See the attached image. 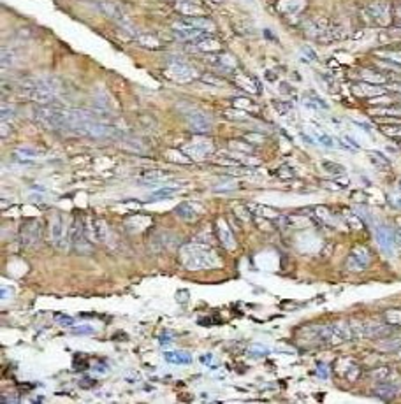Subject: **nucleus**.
<instances>
[{
	"label": "nucleus",
	"instance_id": "1",
	"mask_svg": "<svg viewBox=\"0 0 401 404\" xmlns=\"http://www.w3.org/2000/svg\"><path fill=\"white\" fill-rule=\"evenodd\" d=\"M180 260L190 271H199V269H209V267L218 266V257L215 255L209 246L200 245V243H189L180 250Z\"/></svg>",
	"mask_w": 401,
	"mask_h": 404
},
{
	"label": "nucleus",
	"instance_id": "2",
	"mask_svg": "<svg viewBox=\"0 0 401 404\" xmlns=\"http://www.w3.org/2000/svg\"><path fill=\"white\" fill-rule=\"evenodd\" d=\"M33 118L42 127L51 130H65L67 125V109L60 106H37L33 109Z\"/></svg>",
	"mask_w": 401,
	"mask_h": 404
},
{
	"label": "nucleus",
	"instance_id": "3",
	"mask_svg": "<svg viewBox=\"0 0 401 404\" xmlns=\"http://www.w3.org/2000/svg\"><path fill=\"white\" fill-rule=\"evenodd\" d=\"M88 227L81 216H76L71 225V245L78 252H90V239H88Z\"/></svg>",
	"mask_w": 401,
	"mask_h": 404
},
{
	"label": "nucleus",
	"instance_id": "4",
	"mask_svg": "<svg viewBox=\"0 0 401 404\" xmlns=\"http://www.w3.org/2000/svg\"><path fill=\"white\" fill-rule=\"evenodd\" d=\"M375 238L379 248L386 253L387 257L396 255V245H398V236L393 229L387 225H377L375 227Z\"/></svg>",
	"mask_w": 401,
	"mask_h": 404
},
{
	"label": "nucleus",
	"instance_id": "5",
	"mask_svg": "<svg viewBox=\"0 0 401 404\" xmlns=\"http://www.w3.org/2000/svg\"><path fill=\"white\" fill-rule=\"evenodd\" d=\"M51 241L56 248L65 250L71 243V232L65 225V218L62 215H55L51 220Z\"/></svg>",
	"mask_w": 401,
	"mask_h": 404
},
{
	"label": "nucleus",
	"instance_id": "6",
	"mask_svg": "<svg viewBox=\"0 0 401 404\" xmlns=\"http://www.w3.org/2000/svg\"><path fill=\"white\" fill-rule=\"evenodd\" d=\"M41 234H42V225L37 220H28L21 225L19 229V241L26 248H32L41 241Z\"/></svg>",
	"mask_w": 401,
	"mask_h": 404
},
{
	"label": "nucleus",
	"instance_id": "7",
	"mask_svg": "<svg viewBox=\"0 0 401 404\" xmlns=\"http://www.w3.org/2000/svg\"><path fill=\"white\" fill-rule=\"evenodd\" d=\"M368 14L373 21H377L379 25H387L391 19V5L387 2H382V0H377L373 4L368 5Z\"/></svg>",
	"mask_w": 401,
	"mask_h": 404
},
{
	"label": "nucleus",
	"instance_id": "8",
	"mask_svg": "<svg viewBox=\"0 0 401 404\" xmlns=\"http://www.w3.org/2000/svg\"><path fill=\"white\" fill-rule=\"evenodd\" d=\"M185 118H187V123H189V127L194 130V132L206 134V132H209V130H211V120H209L208 116L204 115V113L192 111V113H189Z\"/></svg>",
	"mask_w": 401,
	"mask_h": 404
},
{
	"label": "nucleus",
	"instance_id": "9",
	"mask_svg": "<svg viewBox=\"0 0 401 404\" xmlns=\"http://www.w3.org/2000/svg\"><path fill=\"white\" fill-rule=\"evenodd\" d=\"M368 264H370V252L366 248H356L347 260V267L350 271H364Z\"/></svg>",
	"mask_w": 401,
	"mask_h": 404
},
{
	"label": "nucleus",
	"instance_id": "10",
	"mask_svg": "<svg viewBox=\"0 0 401 404\" xmlns=\"http://www.w3.org/2000/svg\"><path fill=\"white\" fill-rule=\"evenodd\" d=\"M352 92H354V95L361 97V99H373V97L384 95V93H386V90H384L382 86H379V85L363 81V83H357V85H354Z\"/></svg>",
	"mask_w": 401,
	"mask_h": 404
},
{
	"label": "nucleus",
	"instance_id": "11",
	"mask_svg": "<svg viewBox=\"0 0 401 404\" xmlns=\"http://www.w3.org/2000/svg\"><path fill=\"white\" fill-rule=\"evenodd\" d=\"M169 76L173 79H176V81L185 83L194 78V69L190 65H187L185 62H175L169 67Z\"/></svg>",
	"mask_w": 401,
	"mask_h": 404
},
{
	"label": "nucleus",
	"instance_id": "12",
	"mask_svg": "<svg viewBox=\"0 0 401 404\" xmlns=\"http://www.w3.org/2000/svg\"><path fill=\"white\" fill-rule=\"evenodd\" d=\"M99 9L102 11V14H106L108 18L115 19V21H120V23H125L123 9L120 7L118 4L111 2V0H102V2H99Z\"/></svg>",
	"mask_w": 401,
	"mask_h": 404
},
{
	"label": "nucleus",
	"instance_id": "13",
	"mask_svg": "<svg viewBox=\"0 0 401 404\" xmlns=\"http://www.w3.org/2000/svg\"><path fill=\"white\" fill-rule=\"evenodd\" d=\"M175 33H176V37L178 39H183V41H194V39L197 37V35H200V33H204L202 30H199V28H196V26H192V25H189V23L183 19L182 23H176L175 25Z\"/></svg>",
	"mask_w": 401,
	"mask_h": 404
},
{
	"label": "nucleus",
	"instance_id": "14",
	"mask_svg": "<svg viewBox=\"0 0 401 404\" xmlns=\"http://www.w3.org/2000/svg\"><path fill=\"white\" fill-rule=\"evenodd\" d=\"M183 151L187 153V155L190 156H196V158H202V156H206L209 151H211V144L206 141H200V142H192L190 146H185L183 148Z\"/></svg>",
	"mask_w": 401,
	"mask_h": 404
},
{
	"label": "nucleus",
	"instance_id": "15",
	"mask_svg": "<svg viewBox=\"0 0 401 404\" xmlns=\"http://www.w3.org/2000/svg\"><path fill=\"white\" fill-rule=\"evenodd\" d=\"M176 9H178L182 14H187V16H202L204 14V9L200 7L199 4H196V2H192V0H182V2L176 4Z\"/></svg>",
	"mask_w": 401,
	"mask_h": 404
},
{
	"label": "nucleus",
	"instance_id": "16",
	"mask_svg": "<svg viewBox=\"0 0 401 404\" xmlns=\"http://www.w3.org/2000/svg\"><path fill=\"white\" fill-rule=\"evenodd\" d=\"M164 360H167V364H176V366L192 364V357L187 352H164Z\"/></svg>",
	"mask_w": 401,
	"mask_h": 404
},
{
	"label": "nucleus",
	"instance_id": "17",
	"mask_svg": "<svg viewBox=\"0 0 401 404\" xmlns=\"http://www.w3.org/2000/svg\"><path fill=\"white\" fill-rule=\"evenodd\" d=\"M398 392V387L393 385L391 382H379V385L373 389V394L380 399L387 401V399H393L394 394Z\"/></svg>",
	"mask_w": 401,
	"mask_h": 404
},
{
	"label": "nucleus",
	"instance_id": "18",
	"mask_svg": "<svg viewBox=\"0 0 401 404\" xmlns=\"http://www.w3.org/2000/svg\"><path fill=\"white\" fill-rule=\"evenodd\" d=\"M305 7V0H282L278 4V11L283 14H296Z\"/></svg>",
	"mask_w": 401,
	"mask_h": 404
},
{
	"label": "nucleus",
	"instance_id": "19",
	"mask_svg": "<svg viewBox=\"0 0 401 404\" xmlns=\"http://www.w3.org/2000/svg\"><path fill=\"white\" fill-rule=\"evenodd\" d=\"M90 230H92V236L95 241L99 243H104L106 238H108V227H106V223L102 222V220L95 218L92 222V225H90Z\"/></svg>",
	"mask_w": 401,
	"mask_h": 404
},
{
	"label": "nucleus",
	"instance_id": "20",
	"mask_svg": "<svg viewBox=\"0 0 401 404\" xmlns=\"http://www.w3.org/2000/svg\"><path fill=\"white\" fill-rule=\"evenodd\" d=\"M218 234H220V241L223 243V246H225L227 250H232L234 246H236L234 236H232V232L229 230V227H227L225 222H220L218 223Z\"/></svg>",
	"mask_w": 401,
	"mask_h": 404
},
{
	"label": "nucleus",
	"instance_id": "21",
	"mask_svg": "<svg viewBox=\"0 0 401 404\" xmlns=\"http://www.w3.org/2000/svg\"><path fill=\"white\" fill-rule=\"evenodd\" d=\"M175 213H176V216H180L182 220H194L197 216L196 206L190 204V202H182V204H178L175 209Z\"/></svg>",
	"mask_w": 401,
	"mask_h": 404
},
{
	"label": "nucleus",
	"instance_id": "22",
	"mask_svg": "<svg viewBox=\"0 0 401 404\" xmlns=\"http://www.w3.org/2000/svg\"><path fill=\"white\" fill-rule=\"evenodd\" d=\"M361 78L368 83H373V85H380V83L389 81V79H387V74H384V72H380V71H370V69H364V71L361 72Z\"/></svg>",
	"mask_w": 401,
	"mask_h": 404
},
{
	"label": "nucleus",
	"instance_id": "23",
	"mask_svg": "<svg viewBox=\"0 0 401 404\" xmlns=\"http://www.w3.org/2000/svg\"><path fill=\"white\" fill-rule=\"evenodd\" d=\"M185 21L189 23V25L196 26V28L202 30V32L213 30V23L209 21L208 18H204V16H189V18H185Z\"/></svg>",
	"mask_w": 401,
	"mask_h": 404
},
{
	"label": "nucleus",
	"instance_id": "24",
	"mask_svg": "<svg viewBox=\"0 0 401 404\" xmlns=\"http://www.w3.org/2000/svg\"><path fill=\"white\" fill-rule=\"evenodd\" d=\"M375 116H391V118H401V106H380L372 109Z\"/></svg>",
	"mask_w": 401,
	"mask_h": 404
},
{
	"label": "nucleus",
	"instance_id": "25",
	"mask_svg": "<svg viewBox=\"0 0 401 404\" xmlns=\"http://www.w3.org/2000/svg\"><path fill=\"white\" fill-rule=\"evenodd\" d=\"M370 162H372L379 171H389V167H391V162L387 160V156L382 155L380 151L370 153Z\"/></svg>",
	"mask_w": 401,
	"mask_h": 404
},
{
	"label": "nucleus",
	"instance_id": "26",
	"mask_svg": "<svg viewBox=\"0 0 401 404\" xmlns=\"http://www.w3.org/2000/svg\"><path fill=\"white\" fill-rule=\"evenodd\" d=\"M169 176V172L159 171V169H153V171H145L141 176H139V181H146V183H157L160 179H166Z\"/></svg>",
	"mask_w": 401,
	"mask_h": 404
},
{
	"label": "nucleus",
	"instance_id": "27",
	"mask_svg": "<svg viewBox=\"0 0 401 404\" xmlns=\"http://www.w3.org/2000/svg\"><path fill=\"white\" fill-rule=\"evenodd\" d=\"M377 56L401 67V49H384V51H377Z\"/></svg>",
	"mask_w": 401,
	"mask_h": 404
},
{
	"label": "nucleus",
	"instance_id": "28",
	"mask_svg": "<svg viewBox=\"0 0 401 404\" xmlns=\"http://www.w3.org/2000/svg\"><path fill=\"white\" fill-rule=\"evenodd\" d=\"M287 225L290 227H296V229H301V227H308L312 225V220L305 215H292V216H287L285 218Z\"/></svg>",
	"mask_w": 401,
	"mask_h": 404
},
{
	"label": "nucleus",
	"instance_id": "29",
	"mask_svg": "<svg viewBox=\"0 0 401 404\" xmlns=\"http://www.w3.org/2000/svg\"><path fill=\"white\" fill-rule=\"evenodd\" d=\"M320 165H322V169L326 172H329V174H333V176H343L345 174V167L342 165V163H336V162H329V160H324L322 163H320Z\"/></svg>",
	"mask_w": 401,
	"mask_h": 404
},
{
	"label": "nucleus",
	"instance_id": "30",
	"mask_svg": "<svg viewBox=\"0 0 401 404\" xmlns=\"http://www.w3.org/2000/svg\"><path fill=\"white\" fill-rule=\"evenodd\" d=\"M178 192V188H160V190H155V192L150 195V200H166V199H171L175 193Z\"/></svg>",
	"mask_w": 401,
	"mask_h": 404
},
{
	"label": "nucleus",
	"instance_id": "31",
	"mask_svg": "<svg viewBox=\"0 0 401 404\" xmlns=\"http://www.w3.org/2000/svg\"><path fill=\"white\" fill-rule=\"evenodd\" d=\"M313 135H315V139H317V142H320L322 146H326V148H334L336 146V139H333L329 135V134H326V132H320V130H315L313 132Z\"/></svg>",
	"mask_w": 401,
	"mask_h": 404
},
{
	"label": "nucleus",
	"instance_id": "32",
	"mask_svg": "<svg viewBox=\"0 0 401 404\" xmlns=\"http://www.w3.org/2000/svg\"><path fill=\"white\" fill-rule=\"evenodd\" d=\"M14 116H16V109L12 108V106H7L4 102V104H2V113H0V120L7 123L9 120L12 122V120H14Z\"/></svg>",
	"mask_w": 401,
	"mask_h": 404
},
{
	"label": "nucleus",
	"instance_id": "33",
	"mask_svg": "<svg viewBox=\"0 0 401 404\" xmlns=\"http://www.w3.org/2000/svg\"><path fill=\"white\" fill-rule=\"evenodd\" d=\"M248 141H243V139H238V141H230V148L232 149H238V151H241V153H252L253 151V148L250 144H246Z\"/></svg>",
	"mask_w": 401,
	"mask_h": 404
},
{
	"label": "nucleus",
	"instance_id": "34",
	"mask_svg": "<svg viewBox=\"0 0 401 404\" xmlns=\"http://www.w3.org/2000/svg\"><path fill=\"white\" fill-rule=\"evenodd\" d=\"M382 132L389 137H401V123H394V125L382 127Z\"/></svg>",
	"mask_w": 401,
	"mask_h": 404
},
{
	"label": "nucleus",
	"instance_id": "35",
	"mask_svg": "<svg viewBox=\"0 0 401 404\" xmlns=\"http://www.w3.org/2000/svg\"><path fill=\"white\" fill-rule=\"evenodd\" d=\"M138 41H139V44L148 46V48H160L159 41H157L155 37H152V35H145V33H141V35H138Z\"/></svg>",
	"mask_w": 401,
	"mask_h": 404
},
{
	"label": "nucleus",
	"instance_id": "36",
	"mask_svg": "<svg viewBox=\"0 0 401 404\" xmlns=\"http://www.w3.org/2000/svg\"><path fill=\"white\" fill-rule=\"evenodd\" d=\"M53 318H55L56 323H60L62 327H72L74 325V318L69 315H62V313H55L53 315Z\"/></svg>",
	"mask_w": 401,
	"mask_h": 404
},
{
	"label": "nucleus",
	"instance_id": "37",
	"mask_svg": "<svg viewBox=\"0 0 401 404\" xmlns=\"http://www.w3.org/2000/svg\"><path fill=\"white\" fill-rule=\"evenodd\" d=\"M389 375H391L389 367H379V369L372 371V378L377 380V382H386L389 378Z\"/></svg>",
	"mask_w": 401,
	"mask_h": 404
},
{
	"label": "nucleus",
	"instance_id": "38",
	"mask_svg": "<svg viewBox=\"0 0 401 404\" xmlns=\"http://www.w3.org/2000/svg\"><path fill=\"white\" fill-rule=\"evenodd\" d=\"M248 350H250V355H253V357H264L269 353V348L264 345H259V343H253Z\"/></svg>",
	"mask_w": 401,
	"mask_h": 404
},
{
	"label": "nucleus",
	"instance_id": "39",
	"mask_svg": "<svg viewBox=\"0 0 401 404\" xmlns=\"http://www.w3.org/2000/svg\"><path fill=\"white\" fill-rule=\"evenodd\" d=\"M386 318L393 325H401V311L400 309H393V311L386 313Z\"/></svg>",
	"mask_w": 401,
	"mask_h": 404
},
{
	"label": "nucleus",
	"instance_id": "40",
	"mask_svg": "<svg viewBox=\"0 0 401 404\" xmlns=\"http://www.w3.org/2000/svg\"><path fill=\"white\" fill-rule=\"evenodd\" d=\"M16 62V56H14V51H7V49H4L2 51V67H12V63Z\"/></svg>",
	"mask_w": 401,
	"mask_h": 404
},
{
	"label": "nucleus",
	"instance_id": "41",
	"mask_svg": "<svg viewBox=\"0 0 401 404\" xmlns=\"http://www.w3.org/2000/svg\"><path fill=\"white\" fill-rule=\"evenodd\" d=\"M202 81H204V83H211L213 86H223V85H225V83H223L220 78H216L215 74H206V76H202Z\"/></svg>",
	"mask_w": 401,
	"mask_h": 404
},
{
	"label": "nucleus",
	"instance_id": "42",
	"mask_svg": "<svg viewBox=\"0 0 401 404\" xmlns=\"http://www.w3.org/2000/svg\"><path fill=\"white\" fill-rule=\"evenodd\" d=\"M14 295V288H12V286H2V288H0V299L2 300H7L9 297H12Z\"/></svg>",
	"mask_w": 401,
	"mask_h": 404
},
{
	"label": "nucleus",
	"instance_id": "43",
	"mask_svg": "<svg viewBox=\"0 0 401 404\" xmlns=\"http://www.w3.org/2000/svg\"><path fill=\"white\" fill-rule=\"evenodd\" d=\"M16 153H18V155H23V156H28V158L37 156V151H35V149H30V148H19V149H16Z\"/></svg>",
	"mask_w": 401,
	"mask_h": 404
},
{
	"label": "nucleus",
	"instance_id": "44",
	"mask_svg": "<svg viewBox=\"0 0 401 404\" xmlns=\"http://www.w3.org/2000/svg\"><path fill=\"white\" fill-rule=\"evenodd\" d=\"M72 334H93V329L88 325H81V327H74V329H71Z\"/></svg>",
	"mask_w": 401,
	"mask_h": 404
},
{
	"label": "nucleus",
	"instance_id": "45",
	"mask_svg": "<svg viewBox=\"0 0 401 404\" xmlns=\"http://www.w3.org/2000/svg\"><path fill=\"white\" fill-rule=\"evenodd\" d=\"M276 174L282 176V178H292L294 171H290V167H280V171L276 172Z\"/></svg>",
	"mask_w": 401,
	"mask_h": 404
},
{
	"label": "nucleus",
	"instance_id": "46",
	"mask_svg": "<svg viewBox=\"0 0 401 404\" xmlns=\"http://www.w3.org/2000/svg\"><path fill=\"white\" fill-rule=\"evenodd\" d=\"M343 139H345L347 144L352 146V148H356V149H359V148H361V144H359V142H356V139H354L352 135H343Z\"/></svg>",
	"mask_w": 401,
	"mask_h": 404
},
{
	"label": "nucleus",
	"instance_id": "47",
	"mask_svg": "<svg viewBox=\"0 0 401 404\" xmlns=\"http://www.w3.org/2000/svg\"><path fill=\"white\" fill-rule=\"evenodd\" d=\"M93 385H95V382H93L92 378H83L81 382H79V387H83V389H92Z\"/></svg>",
	"mask_w": 401,
	"mask_h": 404
},
{
	"label": "nucleus",
	"instance_id": "48",
	"mask_svg": "<svg viewBox=\"0 0 401 404\" xmlns=\"http://www.w3.org/2000/svg\"><path fill=\"white\" fill-rule=\"evenodd\" d=\"M273 106H275L278 111H282V115H287L290 109V106H285V104H282V102H273Z\"/></svg>",
	"mask_w": 401,
	"mask_h": 404
},
{
	"label": "nucleus",
	"instance_id": "49",
	"mask_svg": "<svg viewBox=\"0 0 401 404\" xmlns=\"http://www.w3.org/2000/svg\"><path fill=\"white\" fill-rule=\"evenodd\" d=\"M246 139H250V141L253 139V142H262L264 141V135H260V134H246Z\"/></svg>",
	"mask_w": 401,
	"mask_h": 404
},
{
	"label": "nucleus",
	"instance_id": "50",
	"mask_svg": "<svg viewBox=\"0 0 401 404\" xmlns=\"http://www.w3.org/2000/svg\"><path fill=\"white\" fill-rule=\"evenodd\" d=\"M301 51H303V53H306V55H308V58H310V60H317L315 51H313L312 48H308V46H303V48H301Z\"/></svg>",
	"mask_w": 401,
	"mask_h": 404
},
{
	"label": "nucleus",
	"instance_id": "51",
	"mask_svg": "<svg viewBox=\"0 0 401 404\" xmlns=\"http://www.w3.org/2000/svg\"><path fill=\"white\" fill-rule=\"evenodd\" d=\"M319 375L322 376L324 380L327 378V369H326V366H324V364H319Z\"/></svg>",
	"mask_w": 401,
	"mask_h": 404
},
{
	"label": "nucleus",
	"instance_id": "52",
	"mask_svg": "<svg viewBox=\"0 0 401 404\" xmlns=\"http://www.w3.org/2000/svg\"><path fill=\"white\" fill-rule=\"evenodd\" d=\"M359 129H363L364 132H372V129H370V125H366V123H361V122H354Z\"/></svg>",
	"mask_w": 401,
	"mask_h": 404
},
{
	"label": "nucleus",
	"instance_id": "53",
	"mask_svg": "<svg viewBox=\"0 0 401 404\" xmlns=\"http://www.w3.org/2000/svg\"><path fill=\"white\" fill-rule=\"evenodd\" d=\"M160 345H164V343H171V334H169V336H167L166 338V334H162V336H160Z\"/></svg>",
	"mask_w": 401,
	"mask_h": 404
},
{
	"label": "nucleus",
	"instance_id": "54",
	"mask_svg": "<svg viewBox=\"0 0 401 404\" xmlns=\"http://www.w3.org/2000/svg\"><path fill=\"white\" fill-rule=\"evenodd\" d=\"M301 137L305 139V141L308 142V144H315V142L312 141V137H308V135H306V134H301Z\"/></svg>",
	"mask_w": 401,
	"mask_h": 404
},
{
	"label": "nucleus",
	"instance_id": "55",
	"mask_svg": "<svg viewBox=\"0 0 401 404\" xmlns=\"http://www.w3.org/2000/svg\"><path fill=\"white\" fill-rule=\"evenodd\" d=\"M398 186H400V192H401V181H400V185H398Z\"/></svg>",
	"mask_w": 401,
	"mask_h": 404
},
{
	"label": "nucleus",
	"instance_id": "56",
	"mask_svg": "<svg viewBox=\"0 0 401 404\" xmlns=\"http://www.w3.org/2000/svg\"><path fill=\"white\" fill-rule=\"evenodd\" d=\"M400 19H401V7H400Z\"/></svg>",
	"mask_w": 401,
	"mask_h": 404
}]
</instances>
